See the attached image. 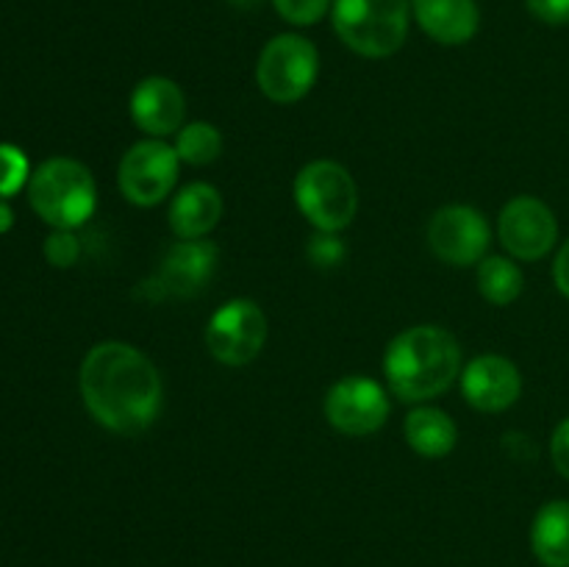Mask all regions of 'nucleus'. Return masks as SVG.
Listing matches in <instances>:
<instances>
[{
    "label": "nucleus",
    "mask_w": 569,
    "mask_h": 567,
    "mask_svg": "<svg viewBox=\"0 0 569 567\" xmlns=\"http://www.w3.org/2000/svg\"><path fill=\"white\" fill-rule=\"evenodd\" d=\"M81 398L89 415L109 431L133 437L150 428L164 404L153 361L128 342H98L81 365Z\"/></svg>",
    "instance_id": "1"
},
{
    "label": "nucleus",
    "mask_w": 569,
    "mask_h": 567,
    "mask_svg": "<svg viewBox=\"0 0 569 567\" xmlns=\"http://www.w3.org/2000/svg\"><path fill=\"white\" fill-rule=\"evenodd\" d=\"M389 389L406 404L431 400L461 372V348L442 326H411L389 342L383 356Z\"/></svg>",
    "instance_id": "2"
},
{
    "label": "nucleus",
    "mask_w": 569,
    "mask_h": 567,
    "mask_svg": "<svg viewBox=\"0 0 569 567\" xmlns=\"http://www.w3.org/2000/svg\"><path fill=\"white\" fill-rule=\"evenodd\" d=\"M28 203L48 226L72 231L94 215L98 187L87 165L56 156L42 161L28 178Z\"/></svg>",
    "instance_id": "3"
},
{
    "label": "nucleus",
    "mask_w": 569,
    "mask_h": 567,
    "mask_svg": "<svg viewBox=\"0 0 569 567\" xmlns=\"http://www.w3.org/2000/svg\"><path fill=\"white\" fill-rule=\"evenodd\" d=\"M409 14L411 0H333L331 6L337 37L367 59H387L403 48Z\"/></svg>",
    "instance_id": "4"
},
{
    "label": "nucleus",
    "mask_w": 569,
    "mask_h": 567,
    "mask_svg": "<svg viewBox=\"0 0 569 567\" xmlns=\"http://www.w3.org/2000/svg\"><path fill=\"white\" fill-rule=\"evenodd\" d=\"M295 200L306 220L328 233L348 228L359 211V189L353 176L331 159H317L298 172Z\"/></svg>",
    "instance_id": "5"
},
{
    "label": "nucleus",
    "mask_w": 569,
    "mask_h": 567,
    "mask_svg": "<svg viewBox=\"0 0 569 567\" xmlns=\"http://www.w3.org/2000/svg\"><path fill=\"white\" fill-rule=\"evenodd\" d=\"M320 56L300 33H278L264 44L256 64V83L272 103H295L315 87Z\"/></svg>",
    "instance_id": "6"
},
{
    "label": "nucleus",
    "mask_w": 569,
    "mask_h": 567,
    "mask_svg": "<svg viewBox=\"0 0 569 567\" xmlns=\"http://www.w3.org/2000/svg\"><path fill=\"white\" fill-rule=\"evenodd\" d=\"M267 342V317L250 298H233L211 315L206 345L211 356L228 367L253 361Z\"/></svg>",
    "instance_id": "7"
},
{
    "label": "nucleus",
    "mask_w": 569,
    "mask_h": 567,
    "mask_svg": "<svg viewBox=\"0 0 569 567\" xmlns=\"http://www.w3.org/2000/svg\"><path fill=\"white\" fill-rule=\"evenodd\" d=\"M178 153L161 139H142L126 150L120 161V192L137 206H156L178 181Z\"/></svg>",
    "instance_id": "8"
},
{
    "label": "nucleus",
    "mask_w": 569,
    "mask_h": 567,
    "mask_svg": "<svg viewBox=\"0 0 569 567\" xmlns=\"http://www.w3.org/2000/svg\"><path fill=\"white\" fill-rule=\"evenodd\" d=\"M326 417L348 437H370L387 422L389 398L378 381L367 376L339 378L326 395Z\"/></svg>",
    "instance_id": "9"
},
{
    "label": "nucleus",
    "mask_w": 569,
    "mask_h": 567,
    "mask_svg": "<svg viewBox=\"0 0 569 567\" xmlns=\"http://www.w3.org/2000/svg\"><path fill=\"white\" fill-rule=\"evenodd\" d=\"M489 222L472 206H445L428 222V245L442 261L453 267L478 265L487 259Z\"/></svg>",
    "instance_id": "10"
},
{
    "label": "nucleus",
    "mask_w": 569,
    "mask_h": 567,
    "mask_svg": "<svg viewBox=\"0 0 569 567\" xmlns=\"http://www.w3.org/2000/svg\"><path fill=\"white\" fill-rule=\"evenodd\" d=\"M498 233L503 248L515 259L537 261L548 256L556 245L559 222H556V215L548 203L531 198V195H520V198L509 200L500 211Z\"/></svg>",
    "instance_id": "11"
},
{
    "label": "nucleus",
    "mask_w": 569,
    "mask_h": 567,
    "mask_svg": "<svg viewBox=\"0 0 569 567\" xmlns=\"http://www.w3.org/2000/svg\"><path fill=\"white\" fill-rule=\"evenodd\" d=\"M461 392L472 409L498 415L517 404L522 392V376L515 361L506 356L483 354L476 356L461 372Z\"/></svg>",
    "instance_id": "12"
},
{
    "label": "nucleus",
    "mask_w": 569,
    "mask_h": 567,
    "mask_svg": "<svg viewBox=\"0 0 569 567\" xmlns=\"http://www.w3.org/2000/svg\"><path fill=\"white\" fill-rule=\"evenodd\" d=\"M217 267V245L209 239H183L176 242L161 259L153 284L161 295L189 298L211 281Z\"/></svg>",
    "instance_id": "13"
},
{
    "label": "nucleus",
    "mask_w": 569,
    "mask_h": 567,
    "mask_svg": "<svg viewBox=\"0 0 569 567\" xmlns=\"http://www.w3.org/2000/svg\"><path fill=\"white\" fill-rule=\"evenodd\" d=\"M187 100L181 87L164 76H150L133 87L131 92V117L150 137H170L181 131Z\"/></svg>",
    "instance_id": "14"
},
{
    "label": "nucleus",
    "mask_w": 569,
    "mask_h": 567,
    "mask_svg": "<svg viewBox=\"0 0 569 567\" xmlns=\"http://www.w3.org/2000/svg\"><path fill=\"white\" fill-rule=\"evenodd\" d=\"M422 31L439 44L470 42L481 26V11L476 0H411Z\"/></svg>",
    "instance_id": "15"
},
{
    "label": "nucleus",
    "mask_w": 569,
    "mask_h": 567,
    "mask_svg": "<svg viewBox=\"0 0 569 567\" xmlns=\"http://www.w3.org/2000/svg\"><path fill=\"white\" fill-rule=\"evenodd\" d=\"M222 217V195L211 183L194 181L176 195L170 206V228L181 239H203Z\"/></svg>",
    "instance_id": "16"
},
{
    "label": "nucleus",
    "mask_w": 569,
    "mask_h": 567,
    "mask_svg": "<svg viewBox=\"0 0 569 567\" xmlns=\"http://www.w3.org/2000/svg\"><path fill=\"white\" fill-rule=\"evenodd\" d=\"M531 548L545 567H569V500H550L537 511Z\"/></svg>",
    "instance_id": "17"
},
{
    "label": "nucleus",
    "mask_w": 569,
    "mask_h": 567,
    "mask_svg": "<svg viewBox=\"0 0 569 567\" xmlns=\"http://www.w3.org/2000/svg\"><path fill=\"white\" fill-rule=\"evenodd\" d=\"M406 439L415 454L426 456V459H442L459 442V428L450 420L448 411L420 406L406 417Z\"/></svg>",
    "instance_id": "18"
},
{
    "label": "nucleus",
    "mask_w": 569,
    "mask_h": 567,
    "mask_svg": "<svg viewBox=\"0 0 569 567\" xmlns=\"http://www.w3.org/2000/svg\"><path fill=\"white\" fill-rule=\"evenodd\" d=\"M522 287H526V278L515 261L503 259V256H489V259L478 261V289L489 304H515L522 295Z\"/></svg>",
    "instance_id": "19"
},
{
    "label": "nucleus",
    "mask_w": 569,
    "mask_h": 567,
    "mask_svg": "<svg viewBox=\"0 0 569 567\" xmlns=\"http://www.w3.org/2000/svg\"><path fill=\"white\" fill-rule=\"evenodd\" d=\"M176 153L178 159L187 161V165H211V161L222 153L220 131L206 120L189 122V126H183L181 131H178Z\"/></svg>",
    "instance_id": "20"
},
{
    "label": "nucleus",
    "mask_w": 569,
    "mask_h": 567,
    "mask_svg": "<svg viewBox=\"0 0 569 567\" xmlns=\"http://www.w3.org/2000/svg\"><path fill=\"white\" fill-rule=\"evenodd\" d=\"M31 178L26 153L17 145L0 142V200H9L11 195L20 192Z\"/></svg>",
    "instance_id": "21"
},
{
    "label": "nucleus",
    "mask_w": 569,
    "mask_h": 567,
    "mask_svg": "<svg viewBox=\"0 0 569 567\" xmlns=\"http://www.w3.org/2000/svg\"><path fill=\"white\" fill-rule=\"evenodd\" d=\"M278 14L292 26H315L331 9V0H272Z\"/></svg>",
    "instance_id": "22"
},
{
    "label": "nucleus",
    "mask_w": 569,
    "mask_h": 567,
    "mask_svg": "<svg viewBox=\"0 0 569 567\" xmlns=\"http://www.w3.org/2000/svg\"><path fill=\"white\" fill-rule=\"evenodd\" d=\"M42 253L53 267H72L78 261V256H81V245H78L76 233L72 231L53 228V233L44 239Z\"/></svg>",
    "instance_id": "23"
},
{
    "label": "nucleus",
    "mask_w": 569,
    "mask_h": 567,
    "mask_svg": "<svg viewBox=\"0 0 569 567\" xmlns=\"http://www.w3.org/2000/svg\"><path fill=\"white\" fill-rule=\"evenodd\" d=\"M309 259L317 267H333L345 259V245L342 239L333 237V233L320 231L317 237H311L309 242Z\"/></svg>",
    "instance_id": "24"
},
{
    "label": "nucleus",
    "mask_w": 569,
    "mask_h": 567,
    "mask_svg": "<svg viewBox=\"0 0 569 567\" xmlns=\"http://www.w3.org/2000/svg\"><path fill=\"white\" fill-rule=\"evenodd\" d=\"M526 6L537 20L550 22V26L569 22V0H526Z\"/></svg>",
    "instance_id": "25"
},
{
    "label": "nucleus",
    "mask_w": 569,
    "mask_h": 567,
    "mask_svg": "<svg viewBox=\"0 0 569 567\" xmlns=\"http://www.w3.org/2000/svg\"><path fill=\"white\" fill-rule=\"evenodd\" d=\"M550 456H553L556 470L569 481V417L556 426L553 439H550Z\"/></svg>",
    "instance_id": "26"
},
{
    "label": "nucleus",
    "mask_w": 569,
    "mask_h": 567,
    "mask_svg": "<svg viewBox=\"0 0 569 567\" xmlns=\"http://www.w3.org/2000/svg\"><path fill=\"white\" fill-rule=\"evenodd\" d=\"M553 278H556V287H559V292L565 295V298H569V239L561 245L559 256H556Z\"/></svg>",
    "instance_id": "27"
},
{
    "label": "nucleus",
    "mask_w": 569,
    "mask_h": 567,
    "mask_svg": "<svg viewBox=\"0 0 569 567\" xmlns=\"http://www.w3.org/2000/svg\"><path fill=\"white\" fill-rule=\"evenodd\" d=\"M11 226H14V211H11V206L6 200H0V233L9 231Z\"/></svg>",
    "instance_id": "28"
},
{
    "label": "nucleus",
    "mask_w": 569,
    "mask_h": 567,
    "mask_svg": "<svg viewBox=\"0 0 569 567\" xmlns=\"http://www.w3.org/2000/svg\"><path fill=\"white\" fill-rule=\"evenodd\" d=\"M231 6H237V9H256V6L261 3V0H228Z\"/></svg>",
    "instance_id": "29"
}]
</instances>
